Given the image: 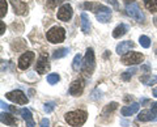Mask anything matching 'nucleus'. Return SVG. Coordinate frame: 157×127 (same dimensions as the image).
Wrapping results in <instances>:
<instances>
[{"mask_svg":"<svg viewBox=\"0 0 157 127\" xmlns=\"http://www.w3.org/2000/svg\"><path fill=\"white\" fill-rule=\"evenodd\" d=\"M66 122L70 126L73 127H80L86 122L88 119V113L85 110H76V111H70V113H66L64 115Z\"/></svg>","mask_w":157,"mask_h":127,"instance_id":"obj_1","label":"nucleus"},{"mask_svg":"<svg viewBox=\"0 0 157 127\" xmlns=\"http://www.w3.org/2000/svg\"><path fill=\"white\" fill-rule=\"evenodd\" d=\"M94 67H96V58H94V51L93 48H88L86 54H85V58H84V62H82V67L81 70L85 75H92V72L94 71Z\"/></svg>","mask_w":157,"mask_h":127,"instance_id":"obj_2","label":"nucleus"},{"mask_svg":"<svg viewBox=\"0 0 157 127\" xmlns=\"http://www.w3.org/2000/svg\"><path fill=\"white\" fill-rule=\"evenodd\" d=\"M46 38L51 43H62L66 38V30L62 26H52L46 33Z\"/></svg>","mask_w":157,"mask_h":127,"instance_id":"obj_3","label":"nucleus"},{"mask_svg":"<svg viewBox=\"0 0 157 127\" xmlns=\"http://www.w3.org/2000/svg\"><path fill=\"white\" fill-rule=\"evenodd\" d=\"M122 63L126 66H135V64H139L144 60V55L141 52H137V51H132V52H126L123 56H122Z\"/></svg>","mask_w":157,"mask_h":127,"instance_id":"obj_4","label":"nucleus"},{"mask_svg":"<svg viewBox=\"0 0 157 127\" xmlns=\"http://www.w3.org/2000/svg\"><path fill=\"white\" fill-rule=\"evenodd\" d=\"M126 13L128 14L131 18H134L135 21L137 22H144L145 17H144V13L140 11L139 6L136 3H131V4H127L126 7Z\"/></svg>","mask_w":157,"mask_h":127,"instance_id":"obj_5","label":"nucleus"},{"mask_svg":"<svg viewBox=\"0 0 157 127\" xmlns=\"http://www.w3.org/2000/svg\"><path fill=\"white\" fill-rule=\"evenodd\" d=\"M6 97L9 100L14 102V104H18V105H26L29 98L26 97V94L24 93L22 90H12V92H8L6 93Z\"/></svg>","mask_w":157,"mask_h":127,"instance_id":"obj_6","label":"nucleus"},{"mask_svg":"<svg viewBox=\"0 0 157 127\" xmlns=\"http://www.w3.org/2000/svg\"><path fill=\"white\" fill-rule=\"evenodd\" d=\"M72 14H73V11H72L71 4L67 3V4H63V6L58 9L56 17H58V20H60V21H68V20H71Z\"/></svg>","mask_w":157,"mask_h":127,"instance_id":"obj_7","label":"nucleus"},{"mask_svg":"<svg viewBox=\"0 0 157 127\" xmlns=\"http://www.w3.org/2000/svg\"><path fill=\"white\" fill-rule=\"evenodd\" d=\"M34 60V52L33 51H26L24 52L21 56L18 58V68L21 71H25L29 66L32 64V62Z\"/></svg>","mask_w":157,"mask_h":127,"instance_id":"obj_8","label":"nucleus"},{"mask_svg":"<svg viewBox=\"0 0 157 127\" xmlns=\"http://www.w3.org/2000/svg\"><path fill=\"white\" fill-rule=\"evenodd\" d=\"M84 88H85V84H84V80L82 79L73 80L70 85V94L71 96H81L82 92H84Z\"/></svg>","mask_w":157,"mask_h":127,"instance_id":"obj_9","label":"nucleus"},{"mask_svg":"<svg viewBox=\"0 0 157 127\" xmlns=\"http://www.w3.org/2000/svg\"><path fill=\"white\" fill-rule=\"evenodd\" d=\"M48 70H50V63H48L47 56L41 55L39 59L37 60V63H36V71L38 72V74L43 75V74H46Z\"/></svg>","mask_w":157,"mask_h":127,"instance_id":"obj_10","label":"nucleus"},{"mask_svg":"<svg viewBox=\"0 0 157 127\" xmlns=\"http://www.w3.org/2000/svg\"><path fill=\"white\" fill-rule=\"evenodd\" d=\"M11 4L14 9V13L18 14V16H24V14L28 13V4L24 2H20V0H11Z\"/></svg>","mask_w":157,"mask_h":127,"instance_id":"obj_11","label":"nucleus"},{"mask_svg":"<svg viewBox=\"0 0 157 127\" xmlns=\"http://www.w3.org/2000/svg\"><path fill=\"white\" fill-rule=\"evenodd\" d=\"M139 107L140 105L136 104V102H132L131 105H127V106H123L121 110V113L123 117H130V115H134L135 113H137L139 111Z\"/></svg>","mask_w":157,"mask_h":127,"instance_id":"obj_12","label":"nucleus"},{"mask_svg":"<svg viewBox=\"0 0 157 127\" xmlns=\"http://www.w3.org/2000/svg\"><path fill=\"white\" fill-rule=\"evenodd\" d=\"M0 121H2V123L7 125V126H17L18 125V121L14 115L9 114V113H2V115H0Z\"/></svg>","mask_w":157,"mask_h":127,"instance_id":"obj_13","label":"nucleus"},{"mask_svg":"<svg viewBox=\"0 0 157 127\" xmlns=\"http://www.w3.org/2000/svg\"><path fill=\"white\" fill-rule=\"evenodd\" d=\"M135 47V43L132 41H124V42H121L119 45L117 46V52L119 55H124L126 52H128V50Z\"/></svg>","mask_w":157,"mask_h":127,"instance_id":"obj_14","label":"nucleus"},{"mask_svg":"<svg viewBox=\"0 0 157 127\" xmlns=\"http://www.w3.org/2000/svg\"><path fill=\"white\" fill-rule=\"evenodd\" d=\"M20 114L22 115V118H24V121L26 122L28 127H34L36 126V122H34V119H33V115H32L30 110H29L28 107H22V109L20 110Z\"/></svg>","mask_w":157,"mask_h":127,"instance_id":"obj_15","label":"nucleus"},{"mask_svg":"<svg viewBox=\"0 0 157 127\" xmlns=\"http://www.w3.org/2000/svg\"><path fill=\"white\" fill-rule=\"evenodd\" d=\"M84 7H85V9H89V11H92L93 13H98L101 11L107 9L106 6H102L100 3H84Z\"/></svg>","mask_w":157,"mask_h":127,"instance_id":"obj_16","label":"nucleus"},{"mask_svg":"<svg viewBox=\"0 0 157 127\" xmlns=\"http://www.w3.org/2000/svg\"><path fill=\"white\" fill-rule=\"evenodd\" d=\"M80 20H81V30H82V33L88 34L90 32V20H89V17H88V14L85 12L81 13Z\"/></svg>","mask_w":157,"mask_h":127,"instance_id":"obj_17","label":"nucleus"},{"mask_svg":"<svg viewBox=\"0 0 157 127\" xmlns=\"http://www.w3.org/2000/svg\"><path fill=\"white\" fill-rule=\"evenodd\" d=\"M96 17H97V20L100 22H109L110 18H111L110 8H107V9H105V11H101V12L96 13Z\"/></svg>","mask_w":157,"mask_h":127,"instance_id":"obj_18","label":"nucleus"},{"mask_svg":"<svg viewBox=\"0 0 157 127\" xmlns=\"http://www.w3.org/2000/svg\"><path fill=\"white\" fill-rule=\"evenodd\" d=\"M127 32H128V26H127L126 24H121V25H118L114 30H113V37L121 38V37H123Z\"/></svg>","mask_w":157,"mask_h":127,"instance_id":"obj_19","label":"nucleus"},{"mask_svg":"<svg viewBox=\"0 0 157 127\" xmlns=\"http://www.w3.org/2000/svg\"><path fill=\"white\" fill-rule=\"evenodd\" d=\"M137 119L141 121V122H149V121H155L156 117H155V114L152 113V111L143 110V111H140L139 113V115H137Z\"/></svg>","mask_w":157,"mask_h":127,"instance_id":"obj_20","label":"nucleus"},{"mask_svg":"<svg viewBox=\"0 0 157 127\" xmlns=\"http://www.w3.org/2000/svg\"><path fill=\"white\" fill-rule=\"evenodd\" d=\"M140 81L145 85L152 87V85L157 84V75H144L140 77Z\"/></svg>","mask_w":157,"mask_h":127,"instance_id":"obj_21","label":"nucleus"},{"mask_svg":"<svg viewBox=\"0 0 157 127\" xmlns=\"http://www.w3.org/2000/svg\"><path fill=\"white\" fill-rule=\"evenodd\" d=\"M81 67H82V56L80 54H76L75 58H73V60H72V70L78 71Z\"/></svg>","mask_w":157,"mask_h":127,"instance_id":"obj_22","label":"nucleus"},{"mask_svg":"<svg viewBox=\"0 0 157 127\" xmlns=\"http://www.w3.org/2000/svg\"><path fill=\"white\" fill-rule=\"evenodd\" d=\"M145 8L148 9L151 13H156L157 12V0H143Z\"/></svg>","mask_w":157,"mask_h":127,"instance_id":"obj_23","label":"nucleus"},{"mask_svg":"<svg viewBox=\"0 0 157 127\" xmlns=\"http://www.w3.org/2000/svg\"><path fill=\"white\" fill-rule=\"evenodd\" d=\"M68 54H70V48H66V47L58 48V50H55L52 54V59H60V58L68 55Z\"/></svg>","mask_w":157,"mask_h":127,"instance_id":"obj_24","label":"nucleus"},{"mask_svg":"<svg viewBox=\"0 0 157 127\" xmlns=\"http://www.w3.org/2000/svg\"><path fill=\"white\" fill-rule=\"evenodd\" d=\"M117 107H118L117 102H110V104H107V105L104 107V110H102V115H107L109 113H113V111H114Z\"/></svg>","mask_w":157,"mask_h":127,"instance_id":"obj_25","label":"nucleus"},{"mask_svg":"<svg viewBox=\"0 0 157 127\" xmlns=\"http://www.w3.org/2000/svg\"><path fill=\"white\" fill-rule=\"evenodd\" d=\"M139 42L144 48H148L151 46V40H149V37H147V36H140Z\"/></svg>","mask_w":157,"mask_h":127,"instance_id":"obj_26","label":"nucleus"},{"mask_svg":"<svg viewBox=\"0 0 157 127\" xmlns=\"http://www.w3.org/2000/svg\"><path fill=\"white\" fill-rule=\"evenodd\" d=\"M7 9H8L7 2H6V0H0V17H2V18L7 14Z\"/></svg>","mask_w":157,"mask_h":127,"instance_id":"obj_27","label":"nucleus"},{"mask_svg":"<svg viewBox=\"0 0 157 127\" xmlns=\"http://www.w3.org/2000/svg\"><path fill=\"white\" fill-rule=\"evenodd\" d=\"M60 80V76L58 74H50L47 76V83L48 84H56V83Z\"/></svg>","mask_w":157,"mask_h":127,"instance_id":"obj_28","label":"nucleus"},{"mask_svg":"<svg viewBox=\"0 0 157 127\" xmlns=\"http://www.w3.org/2000/svg\"><path fill=\"white\" fill-rule=\"evenodd\" d=\"M54 107H55V102L51 101V102H46L45 106H43V109H45L46 113H51V111L54 110Z\"/></svg>","mask_w":157,"mask_h":127,"instance_id":"obj_29","label":"nucleus"},{"mask_svg":"<svg viewBox=\"0 0 157 127\" xmlns=\"http://www.w3.org/2000/svg\"><path fill=\"white\" fill-rule=\"evenodd\" d=\"M132 75H134V74H132L131 71H127V72H124V74H122V80H124V81L130 80Z\"/></svg>","mask_w":157,"mask_h":127,"instance_id":"obj_30","label":"nucleus"},{"mask_svg":"<svg viewBox=\"0 0 157 127\" xmlns=\"http://www.w3.org/2000/svg\"><path fill=\"white\" fill-rule=\"evenodd\" d=\"M105 2H106V3H109V4H111V6L114 7V8H118V7H119V3H118V0H105Z\"/></svg>","mask_w":157,"mask_h":127,"instance_id":"obj_31","label":"nucleus"},{"mask_svg":"<svg viewBox=\"0 0 157 127\" xmlns=\"http://www.w3.org/2000/svg\"><path fill=\"white\" fill-rule=\"evenodd\" d=\"M152 109H151V111L155 115H157V102H152Z\"/></svg>","mask_w":157,"mask_h":127,"instance_id":"obj_32","label":"nucleus"},{"mask_svg":"<svg viewBox=\"0 0 157 127\" xmlns=\"http://www.w3.org/2000/svg\"><path fill=\"white\" fill-rule=\"evenodd\" d=\"M48 123H50V122H48V119H47V118H43V119L41 121V127H48Z\"/></svg>","mask_w":157,"mask_h":127,"instance_id":"obj_33","label":"nucleus"},{"mask_svg":"<svg viewBox=\"0 0 157 127\" xmlns=\"http://www.w3.org/2000/svg\"><path fill=\"white\" fill-rule=\"evenodd\" d=\"M4 33H6V26H4V22L3 21H0V34L3 36Z\"/></svg>","mask_w":157,"mask_h":127,"instance_id":"obj_34","label":"nucleus"},{"mask_svg":"<svg viewBox=\"0 0 157 127\" xmlns=\"http://www.w3.org/2000/svg\"><path fill=\"white\" fill-rule=\"evenodd\" d=\"M141 71H144V72H149L151 71V67L148 64H144V66H141Z\"/></svg>","mask_w":157,"mask_h":127,"instance_id":"obj_35","label":"nucleus"},{"mask_svg":"<svg viewBox=\"0 0 157 127\" xmlns=\"http://www.w3.org/2000/svg\"><path fill=\"white\" fill-rule=\"evenodd\" d=\"M126 4H130V3H135V0H123Z\"/></svg>","mask_w":157,"mask_h":127,"instance_id":"obj_36","label":"nucleus"},{"mask_svg":"<svg viewBox=\"0 0 157 127\" xmlns=\"http://www.w3.org/2000/svg\"><path fill=\"white\" fill-rule=\"evenodd\" d=\"M152 93H153V96H155L156 98H157V88H155V89H153V92H152Z\"/></svg>","mask_w":157,"mask_h":127,"instance_id":"obj_37","label":"nucleus"},{"mask_svg":"<svg viewBox=\"0 0 157 127\" xmlns=\"http://www.w3.org/2000/svg\"><path fill=\"white\" fill-rule=\"evenodd\" d=\"M153 24H155V26H157V16L153 17Z\"/></svg>","mask_w":157,"mask_h":127,"instance_id":"obj_38","label":"nucleus"},{"mask_svg":"<svg viewBox=\"0 0 157 127\" xmlns=\"http://www.w3.org/2000/svg\"><path fill=\"white\" fill-rule=\"evenodd\" d=\"M147 102H148V100H147V98H143V100H141V104H147Z\"/></svg>","mask_w":157,"mask_h":127,"instance_id":"obj_39","label":"nucleus"},{"mask_svg":"<svg viewBox=\"0 0 157 127\" xmlns=\"http://www.w3.org/2000/svg\"><path fill=\"white\" fill-rule=\"evenodd\" d=\"M156 121H157V117H156Z\"/></svg>","mask_w":157,"mask_h":127,"instance_id":"obj_40","label":"nucleus"},{"mask_svg":"<svg viewBox=\"0 0 157 127\" xmlns=\"http://www.w3.org/2000/svg\"><path fill=\"white\" fill-rule=\"evenodd\" d=\"M156 54H157V50H156Z\"/></svg>","mask_w":157,"mask_h":127,"instance_id":"obj_41","label":"nucleus"}]
</instances>
